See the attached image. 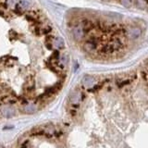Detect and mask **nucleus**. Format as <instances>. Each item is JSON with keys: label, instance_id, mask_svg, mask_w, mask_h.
<instances>
[{"label": "nucleus", "instance_id": "obj_1", "mask_svg": "<svg viewBox=\"0 0 148 148\" xmlns=\"http://www.w3.org/2000/svg\"><path fill=\"white\" fill-rule=\"evenodd\" d=\"M142 34L141 29H139L138 27H130V28L127 29L126 35L128 40H135V39H138Z\"/></svg>", "mask_w": 148, "mask_h": 148}, {"label": "nucleus", "instance_id": "obj_2", "mask_svg": "<svg viewBox=\"0 0 148 148\" xmlns=\"http://www.w3.org/2000/svg\"><path fill=\"white\" fill-rule=\"evenodd\" d=\"M54 45H55L58 48H63L65 46V43H64L63 39L62 38L57 37V38H55V40H54Z\"/></svg>", "mask_w": 148, "mask_h": 148}, {"label": "nucleus", "instance_id": "obj_3", "mask_svg": "<svg viewBox=\"0 0 148 148\" xmlns=\"http://www.w3.org/2000/svg\"><path fill=\"white\" fill-rule=\"evenodd\" d=\"M19 6L21 7V9H27V7H29V3L26 1V0H21V2H19Z\"/></svg>", "mask_w": 148, "mask_h": 148}]
</instances>
